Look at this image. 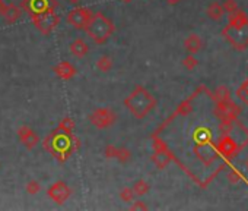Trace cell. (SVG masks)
<instances>
[{"label":"cell","mask_w":248,"mask_h":211,"mask_svg":"<svg viewBox=\"0 0 248 211\" xmlns=\"http://www.w3.org/2000/svg\"><path fill=\"white\" fill-rule=\"evenodd\" d=\"M43 146L45 151H48L58 162L64 163L73 153L80 148V139L73 133H66L57 128L45 136Z\"/></svg>","instance_id":"1"},{"label":"cell","mask_w":248,"mask_h":211,"mask_svg":"<svg viewBox=\"0 0 248 211\" xmlns=\"http://www.w3.org/2000/svg\"><path fill=\"white\" fill-rule=\"evenodd\" d=\"M124 106L136 119H145L156 107V98L143 85H136L124 98Z\"/></svg>","instance_id":"2"},{"label":"cell","mask_w":248,"mask_h":211,"mask_svg":"<svg viewBox=\"0 0 248 211\" xmlns=\"http://www.w3.org/2000/svg\"><path fill=\"white\" fill-rule=\"evenodd\" d=\"M84 31L88 34V37L95 44H104L114 34L116 25L102 12H94L92 18L89 19V22H88V25L85 27Z\"/></svg>","instance_id":"3"},{"label":"cell","mask_w":248,"mask_h":211,"mask_svg":"<svg viewBox=\"0 0 248 211\" xmlns=\"http://www.w3.org/2000/svg\"><path fill=\"white\" fill-rule=\"evenodd\" d=\"M245 146H241L235 138L231 136V133L229 135H220L218 138V141H216V144H215V148H216L218 154L222 156L226 160L235 159L241 153V150Z\"/></svg>","instance_id":"4"},{"label":"cell","mask_w":248,"mask_h":211,"mask_svg":"<svg viewBox=\"0 0 248 211\" xmlns=\"http://www.w3.org/2000/svg\"><path fill=\"white\" fill-rule=\"evenodd\" d=\"M222 35L236 49V50H245L248 47V25L236 28L226 25L222 30Z\"/></svg>","instance_id":"5"},{"label":"cell","mask_w":248,"mask_h":211,"mask_svg":"<svg viewBox=\"0 0 248 211\" xmlns=\"http://www.w3.org/2000/svg\"><path fill=\"white\" fill-rule=\"evenodd\" d=\"M31 19H32L34 27L44 35L53 32L60 22V16L56 14V11H48V12L34 15V16H31Z\"/></svg>","instance_id":"6"},{"label":"cell","mask_w":248,"mask_h":211,"mask_svg":"<svg viewBox=\"0 0 248 211\" xmlns=\"http://www.w3.org/2000/svg\"><path fill=\"white\" fill-rule=\"evenodd\" d=\"M92 15H94V11L91 8H76L67 14L66 22L74 30H85Z\"/></svg>","instance_id":"7"},{"label":"cell","mask_w":248,"mask_h":211,"mask_svg":"<svg viewBox=\"0 0 248 211\" xmlns=\"http://www.w3.org/2000/svg\"><path fill=\"white\" fill-rule=\"evenodd\" d=\"M213 114L219 120H238V116L241 114V107L235 104L232 100L228 101H216V106L213 109Z\"/></svg>","instance_id":"8"},{"label":"cell","mask_w":248,"mask_h":211,"mask_svg":"<svg viewBox=\"0 0 248 211\" xmlns=\"http://www.w3.org/2000/svg\"><path fill=\"white\" fill-rule=\"evenodd\" d=\"M22 11H25L29 16L48 12V11H56L57 2L56 0H22L21 5Z\"/></svg>","instance_id":"9"},{"label":"cell","mask_w":248,"mask_h":211,"mask_svg":"<svg viewBox=\"0 0 248 211\" xmlns=\"http://www.w3.org/2000/svg\"><path fill=\"white\" fill-rule=\"evenodd\" d=\"M89 119H91V123L95 128L105 129V128H110V126H113L116 123L117 114L108 107H101V109H97L95 112H92Z\"/></svg>","instance_id":"10"},{"label":"cell","mask_w":248,"mask_h":211,"mask_svg":"<svg viewBox=\"0 0 248 211\" xmlns=\"http://www.w3.org/2000/svg\"><path fill=\"white\" fill-rule=\"evenodd\" d=\"M47 195L56 202V204H64L70 196H72V188L63 182V180H57L54 182L48 189H47Z\"/></svg>","instance_id":"11"},{"label":"cell","mask_w":248,"mask_h":211,"mask_svg":"<svg viewBox=\"0 0 248 211\" xmlns=\"http://www.w3.org/2000/svg\"><path fill=\"white\" fill-rule=\"evenodd\" d=\"M18 138L22 146L28 150H32L40 144V136L29 126H21L18 129Z\"/></svg>","instance_id":"12"},{"label":"cell","mask_w":248,"mask_h":211,"mask_svg":"<svg viewBox=\"0 0 248 211\" xmlns=\"http://www.w3.org/2000/svg\"><path fill=\"white\" fill-rule=\"evenodd\" d=\"M152 162L158 169H165L173 162V154L167 147H159L155 148V153L152 154Z\"/></svg>","instance_id":"13"},{"label":"cell","mask_w":248,"mask_h":211,"mask_svg":"<svg viewBox=\"0 0 248 211\" xmlns=\"http://www.w3.org/2000/svg\"><path fill=\"white\" fill-rule=\"evenodd\" d=\"M54 72H56V75L58 78H61L64 81H69L76 75V67L70 62L63 60V62H60V63H57L54 66Z\"/></svg>","instance_id":"14"},{"label":"cell","mask_w":248,"mask_h":211,"mask_svg":"<svg viewBox=\"0 0 248 211\" xmlns=\"http://www.w3.org/2000/svg\"><path fill=\"white\" fill-rule=\"evenodd\" d=\"M69 50L73 56L76 57H85L88 53H89V46L85 40H82V38H76L73 43H70L69 46Z\"/></svg>","instance_id":"15"},{"label":"cell","mask_w":248,"mask_h":211,"mask_svg":"<svg viewBox=\"0 0 248 211\" xmlns=\"http://www.w3.org/2000/svg\"><path fill=\"white\" fill-rule=\"evenodd\" d=\"M184 49L187 50V53L190 54H196L203 49V41L197 34H190L186 40H184Z\"/></svg>","instance_id":"16"},{"label":"cell","mask_w":248,"mask_h":211,"mask_svg":"<svg viewBox=\"0 0 248 211\" xmlns=\"http://www.w3.org/2000/svg\"><path fill=\"white\" fill-rule=\"evenodd\" d=\"M2 15H3V18H5V21L8 24H15L22 15V8H19L16 5H6Z\"/></svg>","instance_id":"17"},{"label":"cell","mask_w":248,"mask_h":211,"mask_svg":"<svg viewBox=\"0 0 248 211\" xmlns=\"http://www.w3.org/2000/svg\"><path fill=\"white\" fill-rule=\"evenodd\" d=\"M228 25L236 27V28H241V27L248 25V16H247V14H244L239 9L236 12H233V14H229L228 15Z\"/></svg>","instance_id":"18"},{"label":"cell","mask_w":248,"mask_h":211,"mask_svg":"<svg viewBox=\"0 0 248 211\" xmlns=\"http://www.w3.org/2000/svg\"><path fill=\"white\" fill-rule=\"evenodd\" d=\"M206 14H207V16H209L212 21H220L222 16L225 15L223 8H222V3H219V2H212V3L207 6Z\"/></svg>","instance_id":"19"},{"label":"cell","mask_w":248,"mask_h":211,"mask_svg":"<svg viewBox=\"0 0 248 211\" xmlns=\"http://www.w3.org/2000/svg\"><path fill=\"white\" fill-rule=\"evenodd\" d=\"M150 189V185L145 180V179H139L133 183L131 186V191L134 194V196H143L145 194H147Z\"/></svg>","instance_id":"20"},{"label":"cell","mask_w":248,"mask_h":211,"mask_svg":"<svg viewBox=\"0 0 248 211\" xmlns=\"http://www.w3.org/2000/svg\"><path fill=\"white\" fill-rule=\"evenodd\" d=\"M95 66H97L98 70H101V72H105V74H107V72H110V70L113 69L114 62H113V59H111L110 56H101V57L97 60Z\"/></svg>","instance_id":"21"},{"label":"cell","mask_w":248,"mask_h":211,"mask_svg":"<svg viewBox=\"0 0 248 211\" xmlns=\"http://www.w3.org/2000/svg\"><path fill=\"white\" fill-rule=\"evenodd\" d=\"M210 96H212V98H213L215 101H228V100H231V93H229V90H228L225 85L218 87V88L215 90V93L210 94Z\"/></svg>","instance_id":"22"},{"label":"cell","mask_w":248,"mask_h":211,"mask_svg":"<svg viewBox=\"0 0 248 211\" xmlns=\"http://www.w3.org/2000/svg\"><path fill=\"white\" fill-rule=\"evenodd\" d=\"M58 129L66 132V133H73L76 129V123L72 117H64L61 119V122L58 123Z\"/></svg>","instance_id":"23"},{"label":"cell","mask_w":248,"mask_h":211,"mask_svg":"<svg viewBox=\"0 0 248 211\" xmlns=\"http://www.w3.org/2000/svg\"><path fill=\"white\" fill-rule=\"evenodd\" d=\"M116 159L120 162V163H127L130 159H131V151L126 147H120L117 148V154H116Z\"/></svg>","instance_id":"24"},{"label":"cell","mask_w":248,"mask_h":211,"mask_svg":"<svg viewBox=\"0 0 248 211\" xmlns=\"http://www.w3.org/2000/svg\"><path fill=\"white\" fill-rule=\"evenodd\" d=\"M197 65H199V60L194 57V54H190V53H189V56H186V57L183 59V66H184L187 70H193V69H196V67H197Z\"/></svg>","instance_id":"25"},{"label":"cell","mask_w":248,"mask_h":211,"mask_svg":"<svg viewBox=\"0 0 248 211\" xmlns=\"http://www.w3.org/2000/svg\"><path fill=\"white\" fill-rule=\"evenodd\" d=\"M25 191H27L29 195H37V194L41 191V185H40V182H37L35 179H32V180H29V182L25 185Z\"/></svg>","instance_id":"26"},{"label":"cell","mask_w":248,"mask_h":211,"mask_svg":"<svg viewBox=\"0 0 248 211\" xmlns=\"http://www.w3.org/2000/svg\"><path fill=\"white\" fill-rule=\"evenodd\" d=\"M222 8H223V12L229 15V14H233L238 11V3L235 2V0H223Z\"/></svg>","instance_id":"27"},{"label":"cell","mask_w":248,"mask_h":211,"mask_svg":"<svg viewBox=\"0 0 248 211\" xmlns=\"http://www.w3.org/2000/svg\"><path fill=\"white\" fill-rule=\"evenodd\" d=\"M242 173L239 172V170H236V169H232V170H229V173H228V182L229 183H238V182H241L242 180Z\"/></svg>","instance_id":"28"},{"label":"cell","mask_w":248,"mask_h":211,"mask_svg":"<svg viewBox=\"0 0 248 211\" xmlns=\"http://www.w3.org/2000/svg\"><path fill=\"white\" fill-rule=\"evenodd\" d=\"M120 198L124 201V202H131L134 199V194L131 191V188H123L120 191Z\"/></svg>","instance_id":"29"},{"label":"cell","mask_w":248,"mask_h":211,"mask_svg":"<svg viewBox=\"0 0 248 211\" xmlns=\"http://www.w3.org/2000/svg\"><path fill=\"white\" fill-rule=\"evenodd\" d=\"M116 154H117V147H116V146L110 144V146H107V147H105V150H104V156H105L107 159H116Z\"/></svg>","instance_id":"30"},{"label":"cell","mask_w":248,"mask_h":211,"mask_svg":"<svg viewBox=\"0 0 248 211\" xmlns=\"http://www.w3.org/2000/svg\"><path fill=\"white\" fill-rule=\"evenodd\" d=\"M131 208H133V210H147V205H146L143 201H133Z\"/></svg>","instance_id":"31"},{"label":"cell","mask_w":248,"mask_h":211,"mask_svg":"<svg viewBox=\"0 0 248 211\" xmlns=\"http://www.w3.org/2000/svg\"><path fill=\"white\" fill-rule=\"evenodd\" d=\"M165 2H167L168 5H178L181 0H165Z\"/></svg>","instance_id":"32"},{"label":"cell","mask_w":248,"mask_h":211,"mask_svg":"<svg viewBox=\"0 0 248 211\" xmlns=\"http://www.w3.org/2000/svg\"><path fill=\"white\" fill-rule=\"evenodd\" d=\"M5 8H6V3L3 2V0H0V15H2V12L5 11Z\"/></svg>","instance_id":"33"},{"label":"cell","mask_w":248,"mask_h":211,"mask_svg":"<svg viewBox=\"0 0 248 211\" xmlns=\"http://www.w3.org/2000/svg\"><path fill=\"white\" fill-rule=\"evenodd\" d=\"M242 101L248 104V91H247V94H245V97H244V100H242Z\"/></svg>","instance_id":"34"},{"label":"cell","mask_w":248,"mask_h":211,"mask_svg":"<svg viewBox=\"0 0 248 211\" xmlns=\"http://www.w3.org/2000/svg\"><path fill=\"white\" fill-rule=\"evenodd\" d=\"M67 2H70V3H79L80 0H67Z\"/></svg>","instance_id":"35"},{"label":"cell","mask_w":248,"mask_h":211,"mask_svg":"<svg viewBox=\"0 0 248 211\" xmlns=\"http://www.w3.org/2000/svg\"><path fill=\"white\" fill-rule=\"evenodd\" d=\"M121 2H124V3H129V2H131V0H121Z\"/></svg>","instance_id":"36"},{"label":"cell","mask_w":248,"mask_h":211,"mask_svg":"<svg viewBox=\"0 0 248 211\" xmlns=\"http://www.w3.org/2000/svg\"><path fill=\"white\" fill-rule=\"evenodd\" d=\"M245 166H247V169H248V159H247V162H245Z\"/></svg>","instance_id":"37"}]
</instances>
